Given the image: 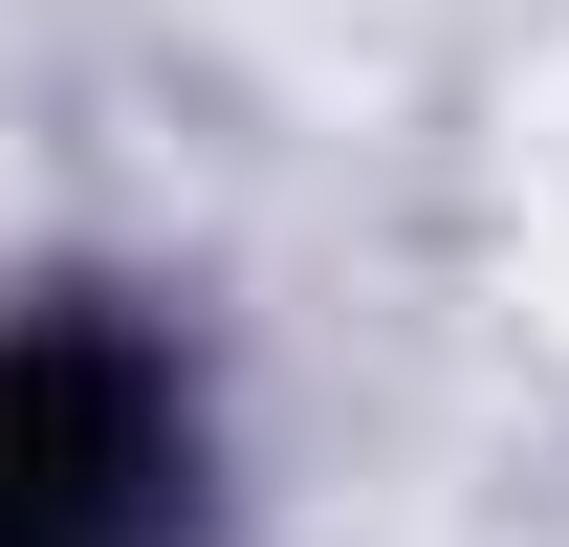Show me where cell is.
Returning <instances> with one entry per match:
<instances>
[{"label":"cell","instance_id":"1","mask_svg":"<svg viewBox=\"0 0 569 547\" xmlns=\"http://www.w3.org/2000/svg\"><path fill=\"white\" fill-rule=\"evenodd\" d=\"M176 504H198L176 372L88 307H22L0 329V547H176Z\"/></svg>","mask_w":569,"mask_h":547}]
</instances>
